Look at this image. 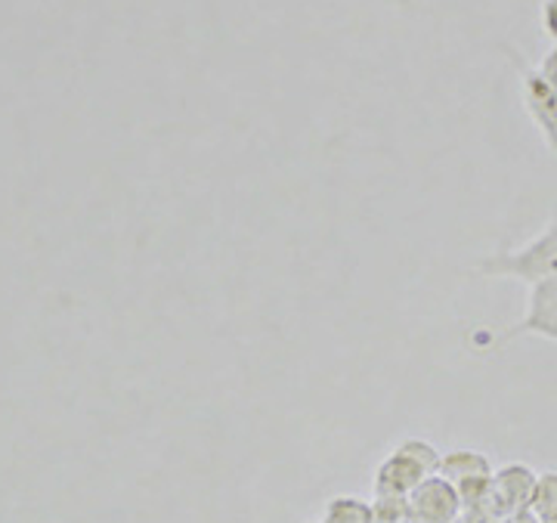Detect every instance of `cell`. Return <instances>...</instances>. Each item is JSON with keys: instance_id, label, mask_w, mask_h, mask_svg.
<instances>
[{"instance_id": "obj_1", "label": "cell", "mask_w": 557, "mask_h": 523, "mask_svg": "<svg viewBox=\"0 0 557 523\" xmlns=\"http://www.w3.org/2000/svg\"><path fill=\"white\" fill-rule=\"evenodd\" d=\"M478 276L486 279H515L527 288L539 282L557 279V214L520 248H505L478 263Z\"/></svg>"}, {"instance_id": "obj_2", "label": "cell", "mask_w": 557, "mask_h": 523, "mask_svg": "<svg viewBox=\"0 0 557 523\" xmlns=\"http://www.w3.org/2000/svg\"><path fill=\"white\" fill-rule=\"evenodd\" d=\"M437 449L421 437H406L375 471V496H409L440 471Z\"/></svg>"}, {"instance_id": "obj_3", "label": "cell", "mask_w": 557, "mask_h": 523, "mask_svg": "<svg viewBox=\"0 0 557 523\" xmlns=\"http://www.w3.org/2000/svg\"><path fill=\"white\" fill-rule=\"evenodd\" d=\"M536 481L539 474H533L527 464H505V468L493 471V481H490V514H493V521H505L511 514L530 511Z\"/></svg>"}, {"instance_id": "obj_4", "label": "cell", "mask_w": 557, "mask_h": 523, "mask_svg": "<svg viewBox=\"0 0 557 523\" xmlns=\"http://www.w3.org/2000/svg\"><path fill=\"white\" fill-rule=\"evenodd\" d=\"M527 335L557 344V279L530 285L523 316L502 335V341H515V338H527Z\"/></svg>"}, {"instance_id": "obj_5", "label": "cell", "mask_w": 557, "mask_h": 523, "mask_svg": "<svg viewBox=\"0 0 557 523\" xmlns=\"http://www.w3.org/2000/svg\"><path fill=\"white\" fill-rule=\"evenodd\" d=\"M461 518V496L440 474L418 483L409 493V523H456Z\"/></svg>"}, {"instance_id": "obj_6", "label": "cell", "mask_w": 557, "mask_h": 523, "mask_svg": "<svg viewBox=\"0 0 557 523\" xmlns=\"http://www.w3.org/2000/svg\"><path fill=\"white\" fill-rule=\"evenodd\" d=\"M523 105L539 127L545 146L557 152V84L539 75V69L523 72Z\"/></svg>"}, {"instance_id": "obj_7", "label": "cell", "mask_w": 557, "mask_h": 523, "mask_svg": "<svg viewBox=\"0 0 557 523\" xmlns=\"http://www.w3.org/2000/svg\"><path fill=\"white\" fill-rule=\"evenodd\" d=\"M443 481H449L458 489V496L465 493H474L480 486L493 481V464L483 452H474V449H456V452H446L440 459V471Z\"/></svg>"}, {"instance_id": "obj_8", "label": "cell", "mask_w": 557, "mask_h": 523, "mask_svg": "<svg viewBox=\"0 0 557 523\" xmlns=\"http://www.w3.org/2000/svg\"><path fill=\"white\" fill-rule=\"evenodd\" d=\"M322 523H375L372 502H362L357 496H338L325 505Z\"/></svg>"}, {"instance_id": "obj_9", "label": "cell", "mask_w": 557, "mask_h": 523, "mask_svg": "<svg viewBox=\"0 0 557 523\" xmlns=\"http://www.w3.org/2000/svg\"><path fill=\"white\" fill-rule=\"evenodd\" d=\"M530 511H533L542 523H557V471L539 474Z\"/></svg>"}, {"instance_id": "obj_10", "label": "cell", "mask_w": 557, "mask_h": 523, "mask_svg": "<svg viewBox=\"0 0 557 523\" xmlns=\"http://www.w3.org/2000/svg\"><path fill=\"white\" fill-rule=\"evenodd\" d=\"M542 28L557 43V0H545L542 3Z\"/></svg>"}, {"instance_id": "obj_11", "label": "cell", "mask_w": 557, "mask_h": 523, "mask_svg": "<svg viewBox=\"0 0 557 523\" xmlns=\"http://www.w3.org/2000/svg\"><path fill=\"white\" fill-rule=\"evenodd\" d=\"M536 69H539V75H542V78H548L552 84H557V43L552 47V53H548L545 60L539 62Z\"/></svg>"}, {"instance_id": "obj_12", "label": "cell", "mask_w": 557, "mask_h": 523, "mask_svg": "<svg viewBox=\"0 0 557 523\" xmlns=\"http://www.w3.org/2000/svg\"><path fill=\"white\" fill-rule=\"evenodd\" d=\"M502 523H542V521H539L533 511H520V514H511V518H505Z\"/></svg>"}]
</instances>
